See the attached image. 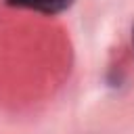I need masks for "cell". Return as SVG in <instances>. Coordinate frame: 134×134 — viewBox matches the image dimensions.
Returning <instances> with one entry per match:
<instances>
[{
    "instance_id": "obj_1",
    "label": "cell",
    "mask_w": 134,
    "mask_h": 134,
    "mask_svg": "<svg viewBox=\"0 0 134 134\" xmlns=\"http://www.w3.org/2000/svg\"><path fill=\"white\" fill-rule=\"evenodd\" d=\"M8 6H19V8H29V10H38L42 15H57L67 10L73 0H6Z\"/></svg>"
},
{
    "instance_id": "obj_2",
    "label": "cell",
    "mask_w": 134,
    "mask_h": 134,
    "mask_svg": "<svg viewBox=\"0 0 134 134\" xmlns=\"http://www.w3.org/2000/svg\"><path fill=\"white\" fill-rule=\"evenodd\" d=\"M132 42H134V29H132Z\"/></svg>"
}]
</instances>
